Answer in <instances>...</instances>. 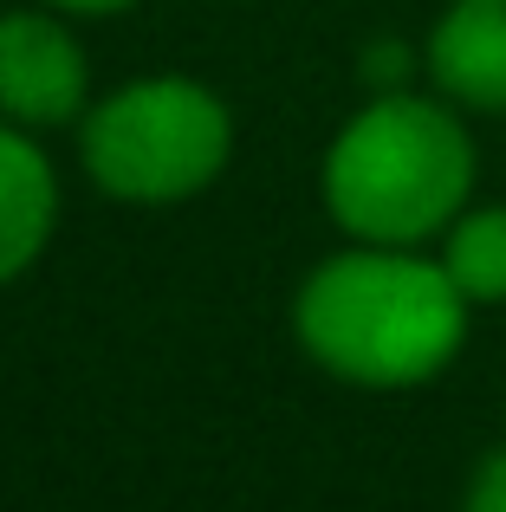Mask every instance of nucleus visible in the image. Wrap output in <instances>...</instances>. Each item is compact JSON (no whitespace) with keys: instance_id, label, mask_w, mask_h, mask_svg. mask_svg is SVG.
Returning a JSON list of instances; mask_svg holds the SVG:
<instances>
[{"instance_id":"f03ea898","label":"nucleus","mask_w":506,"mask_h":512,"mask_svg":"<svg viewBox=\"0 0 506 512\" xmlns=\"http://www.w3.org/2000/svg\"><path fill=\"white\" fill-rule=\"evenodd\" d=\"M481 150L468 111L442 91H370L318 163V201L344 240L435 247L442 227L474 201Z\"/></svg>"},{"instance_id":"f257e3e1","label":"nucleus","mask_w":506,"mask_h":512,"mask_svg":"<svg viewBox=\"0 0 506 512\" xmlns=\"http://www.w3.org/2000/svg\"><path fill=\"white\" fill-rule=\"evenodd\" d=\"M474 305L429 247L351 240L292 292V338L351 389H422L461 357Z\"/></svg>"},{"instance_id":"9d476101","label":"nucleus","mask_w":506,"mask_h":512,"mask_svg":"<svg viewBox=\"0 0 506 512\" xmlns=\"http://www.w3.org/2000/svg\"><path fill=\"white\" fill-rule=\"evenodd\" d=\"M46 7H59V13H85V20H98V13H124V7H137V0H46Z\"/></svg>"},{"instance_id":"39448f33","label":"nucleus","mask_w":506,"mask_h":512,"mask_svg":"<svg viewBox=\"0 0 506 512\" xmlns=\"http://www.w3.org/2000/svg\"><path fill=\"white\" fill-rule=\"evenodd\" d=\"M422 72L468 117H506V0H448L422 39Z\"/></svg>"},{"instance_id":"7ed1b4c3","label":"nucleus","mask_w":506,"mask_h":512,"mask_svg":"<svg viewBox=\"0 0 506 512\" xmlns=\"http://www.w3.org/2000/svg\"><path fill=\"white\" fill-rule=\"evenodd\" d=\"M78 163L111 201L176 208L215 188L234 163V111L189 72L130 78L78 117Z\"/></svg>"},{"instance_id":"6e6552de","label":"nucleus","mask_w":506,"mask_h":512,"mask_svg":"<svg viewBox=\"0 0 506 512\" xmlns=\"http://www.w3.org/2000/svg\"><path fill=\"white\" fill-rule=\"evenodd\" d=\"M461 512H506V441L474 454L468 480H461Z\"/></svg>"},{"instance_id":"423d86ee","label":"nucleus","mask_w":506,"mask_h":512,"mask_svg":"<svg viewBox=\"0 0 506 512\" xmlns=\"http://www.w3.org/2000/svg\"><path fill=\"white\" fill-rule=\"evenodd\" d=\"M59 227V169L33 130L0 117V286L33 273Z\"/></svg>"},{"instance_id":"20e7f679","label":"nucleus","mask_w":506,"mask_h":512,"mask_svg":"<svg viewBox=\"0 0 506 512\" xmlns=\"http://www.w3.org/2000/svg\"><path fill=\"white\" fill-rule=\"evenodd\" d=\"M91 111V59L59 7L0 13V117L20 130H59Z\"/></svg>"},{"instance_id":"0eeeda50","label":"nucleus","mask_w":506,"mask_h":512,"mask_svg":"<svg viewBox=\"0 0 506 512\" xmlns=\"http://www.w3.org/2000/svg\"><path fill=\"white\" fill-rule=\"evenodd\" d=\"M435 260H442V273L455 279V292L474 305V312L506 305V208L468 201V208L442 227Z\"/></svg>"},{"instance_id":"1a4fd4ad","label":"nucleus","mask_w":506,"mask_h":512,"mask_svg":"<svg viewBox=\"0 0 506 512\" xmlns=\"http://www.w3.org/2000/svg\"><path fill=\"white\" fill-rule=\"evenodd\" d=\"M416 65H422V52H409L403 39H377V46L364 52V65H357V72H364L370 91H403Z\"/></svg>"}]
</instances>
